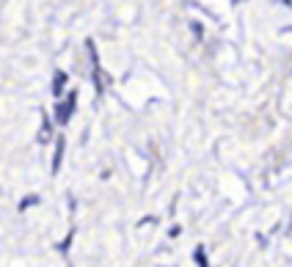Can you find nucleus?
<instances>
[{"instance_id":"obj_1","label":"nucleus","mask_w":292,"mask_h":267,"mask_svg":"<svg viewBox=\"0 0 292 267\" xmlns=\"http://www.w3.org/2000/svg\"><path fill=\"white\" fill-rule=\"evenodd\" d=\"M75 99H78V94H75V91H69V94H66V99L61 102V105H55V121H58V124H66V121H69L72 110H75Z\"/></svg>"},{"instance_id":"obj_2","label":"nucleus","mask_w":292,"mask_h":267,"mask_svg":"<svg viewBox=\"0 0 292 267\" xmlns=\"http://www.w3.org/2000/svg\"><path fill=\"white\" fill-rule=\"evenodd\" d=\"M64 83H66V75H64V72H55V83H53V94L55 96L64 91Z\"/></svg>"},{"instance_id":"obj_3","label":"nucleus","mask_w":292,"mask_h":267,"mask_svg":"<svg viewBox=\"0 0 292 267\" xmlns=\"http://www.w3.org/2000/svg\"><path fill=\"white\" fill-rule=\"evenodd\" d=\"M196 262H198V267H207V256H204V248L196 251Z\"/></svg>"}]
</instances>
